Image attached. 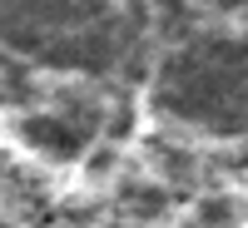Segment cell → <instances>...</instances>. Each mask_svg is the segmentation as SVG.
I'll use <instances>...</instances> for the list:
<instances>
[{"instance_id":"obj_4","label":"cell","mask_w":248,"mask_h":228,"mask_svg":"<svg viewBox=\"0 0 248 228\" xmlns=\"http://www.w3.org/2000/svg\"><path fill=\"white\" fill-rule=\"evenodd\" d=\"M129 129H134V109H129V105H119V109L105 119V134H109V139H124Z\"/></svg>"},{"instance_id":"obj_5","label":"cell","mask_w":248,"mask_h":228,"mask_svg":"<svg viewBox=\"0 0 248 228\" xmlns=\"http://www.w3.org/2000/svg\"><path fill=\"white\" fill-rule=\"evenodd\" d=\"M0 65H5V50H0Z\"/></svg>"},{"instance_id":"obj_1","label":"cell","mask_w":248,"mask_h":228,"mask_svg":"<svg viewBox=\"0 0 248 228\" xmlns=\"http://www.w3.org/2000/svg\"><path fill=\"white\" fill-rule=\"evenodd\" d=\"M20 139H25L35 154H45V159H79V154H90L94 134H85L60 109H30L25 119H20Z\"/></svg>"},{"instance_id":"obj_2","label":"cell","mask_w":248,"mask_h":228,"mask_svg":"<svg viewBox=\"0 0 248 228\" xmlns=\"http://www.w3.org/2000/svg\"><path fill=\"white\" fill-rule=\"evenodd\" d=\"M119 198H124V213L129 218H139V223H154V218H164L169 213V203H174V189H164V183H124L119 189Z\"/></svg>"},{"instance_id":"obj_3","label":"cell","mask_w":248,"mask_h":228,"mask_svg":"<svg viewBox=\"0 0 248 228\" xmlns=\"http://www.w3.org/2000/svg\"><path fill=\"white\" fill-rule=\"evenodd\" d=\"M243 213V203L229 198V194H218V198H199V209H194V228H233Z\"/></svg>"}]
</instances>
